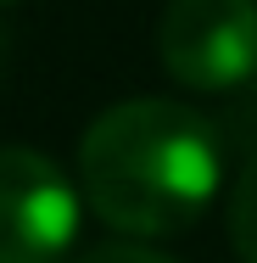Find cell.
Returning <instances> with one entry per match:
<instances>
[{"mask_svg":"<svg viewBox=\"0 0 257 263\" xmlns=\"http://www.w3.org/2000/svg\"><path fill=\"white\" fill-rule=\"evenodd\" d=\"M73 263H173L168 252H156V247H146V241H101V247H90V252H78Z\"/></svg>","mask_w":257,"mask_h":263,"instance_id":"cell-5","label":"cell"},{"mask_svg":"<svg viewBox=\"0 0 257 263\" xmlns=\"http://www.w3.org/2000/svg\"><path fill=\"white\" fill-rule=\"evenodd\" d=\"M224 185V140L202 112L162 96L106 106L78 146V196L129 241L196 224Z\"/></svg>","mask_w":257,"mask_h":263,"instance_id":"cell-1","label":"cell"},{"mask_svg":"<svg viewBox=\"0 0 257 263\" xmlns=\"http://www.w3.org/2000/svg\"><path fill=\"white\" fill-rule=\"evenodd\" d=\"M156 56L196 96L246 84L257 73V0H173L156 28Z\"/></svg>","mask_w":257,"mask_h":263,"instance_id":"cell-2","label":"cell"},{"mask_svg":"<svg viewBox=\"0 0 257 263\" xmlns=\"http://www.w3.org/2000/svg\"><path fill=\"white\" fill-rule=\"evenodd\" d=\"M84 196L34 146H0V263H62Z\"/></svg>","mask_w":257,"mask_h":263,"instance_id":"cell-3","label":"cell"},{"mask_svg":"<svg viewBox=\"0 0 257 263\" xmlns=\"http://www.w3.org/2000/svg\"><path fill=\"white\" fill-rule=\"evenodd\" d=\"M0 6H17V0H0Z\"/></svg>","mask_w":257,"mask_h":263,"instance_id":"cell-6","label":"cell"},{"mask_svg":"<svg viewBox=\"0 0 257 263\" xmlns=\"http://www.w3.org/2000/svg\"><path fill=\"white\" fill-rule=\"evenodd\" d=\"M229 235H235L241 263H257V157L246 162L241 179H235V196H229Z\"/></svg>","mask_w":257,"mask_h":263,"instance_id":"cell-4","label":"cell"}]
</instances>
